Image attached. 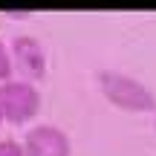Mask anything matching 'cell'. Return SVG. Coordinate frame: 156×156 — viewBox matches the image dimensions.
Wrapping results in <instances>:
<instances>
[{
	"mask_svg": "<svg viewBox=\"0 0 156 156\" xmlns=\"http://www.w3.org/2000/svg\"><path fill=\"white\" fill-rule=\"evenodd\" d=\"M0 122H3V113H0Z\"/></svg>",
	"mask_w": 156,
	"mask_h": 156,
	"instance_id": "cell-7",
	"label": "cell"
},
{
	"mask_svg": "<svg viewBox=\"0 0 156 156\" xmlns=\"http://www.w3.org/2000/svg\"><path fill=\"white\" fill-rule=\"evenodd\" d=\"M0 156H26V151L15 139H0Z\"/></svg>",
	"mask_w": 156,
	"mask_h": 156,
	"instance_id": "cell-6",
	"label": "cell"
},
{
	"mask_svg": "<svg viewBox=\"0 0 156 156\" xmlns=\"http://www.w3.org/2000/svg\"><path fill=\"white\" fill-rule=\"evenodd\" d=\"M41 107V93L32 87L29 81H3L0 84V113H3L6 122L12 124H23L29 119L38 116Z\"/></svg>",
	"mask_w": 156,
	"mask_h": 156,
	"instance_id": "cell-2",
	"label": "cell"
},
{
	"mask_svg": "<svg viewBox=\"0 0 156 156\" xmlns=\"http://www.w3.org/2000/svg\"><path fill=\"white\" fill-rule=\"evenodd\" d=\"M98 87H101V93H104V98L110 101V104L122 107V110L147 113V110L156 107V95L133 75L116 73V69H101L98 73Z\"/></svg>",
	"mask_w": 156,
	"mask_h": 156,
	"instance_id": "cell-1",
	"label": "cell"
},
{
	"mask_svg": "<svg viewBox=\"0 0 156 156\" xmlns=\"http://www.w3.org/2000/svg\"><path fill=\"white\" fill-rule=\"evenodd\" d=\"M15 73V61H12V52L6 49V44L0 41V81H12Z\"/></svg>",
	"mask_w": 156,
	"mask_h": 156,
	"instance_id": "cell-5",
	"label": "cell"
},
{
	"mask_svg": "<svg viewBox=\"0 0 156 156\" xmlns=\"http://www.w3.org/2000/svg\"><path fill=\"white\" fill-rule=\"evenodd\" d=\"M12 61L20 67L23 81H29V84H32L35 78H44V73H46L44 46H41L32 35H17V38H12Z\"/></svg>",
	"mask_w": 156,
	"mask_h": 156,
	"instance_id": "cell-4",
	"label": "cell"
},
{
	"mask_svg": "<svg viewBox=\"0 0 156 156\" xmlns=\"http://www.w3.org/2000/svg\"><path fill=\"white\" fill-rule=\"evenodd\" d=\"M26 156H69V139L55 124H38L23 136Z\"/></svg>",
	"mask_w": 156,
	"mask_h": 156,
	"instance_id": "cell-3",
	"label": "cell"
}]
</instances>
